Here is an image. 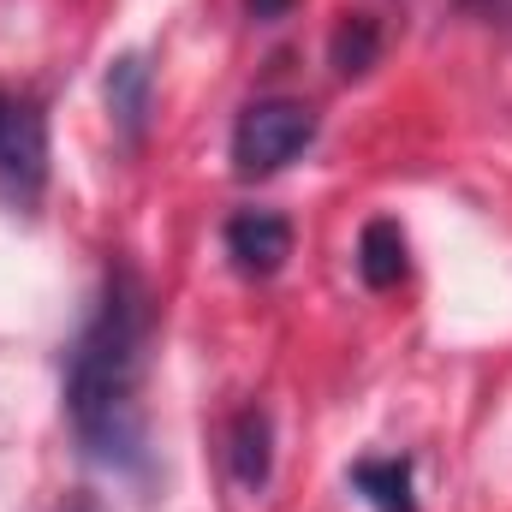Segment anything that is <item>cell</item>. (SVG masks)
Returning a JSON list of instances; mask_svg holds the SVG:
<instances>
[{"label":"cell","mask_w":512,"mask_h":512,"mask_svg":"<svg viewBox=\"0 0 512 512\" xmlns=\"http://www.w3.org/2000/svg\"><path fill=\"white\" fill-rule=\"evenodd\" d=\"M292 6H298V0H245V12H251V18H262V24H274V18H286Z\"/></svg>","instance_id":"8fae6325"},{"label":"cell","mask_w":512,"mask_h":512,"mask_svg":"<svg viewBox=\"0 0 512 512\" xmlns=\"http://www.w3.org/2000/svg\"><path fill=\"white\" fill-rule=\"evenodd\" d=\"M66 512H102V507H96V501H72Z\"/></svg>","instance_id":"7c38bea8"},{"label":"cell","mask_w":512,"mask_h":512,"mask_svg":"<svg viewBox=\"0 0 512 512\" xmlns=\"http://www.w3.org/2000/svg\"><path fill=\"white\" fill-rule=\"evenodd\" d=\"M227 459H233V477H239L245 489H268V477H274V423H268L262 405H245V411L233 417V447H227Z\"/></svg>","instance_id":"8992f818"},{"label":"cell","mask_w":512,"mask_h":512,"mask_svg":"<svg viewBox=\"0 0 512 512\" xmlns=\"http://www.w3.org/2000/svg\"><path fill=\"white\" fill-rule=\"evenodd\" d=\"M316 143V108L292 102V96H268L251 102L233 126V173L239 179H268L286 161H298Z\"/></svg>","instance_id":"7a4b0ae2"},{"label":"cell","mask_w":512,"mask_h":512,"mask_svg":"<svg viewBox=\"0 0 512 512\" xmlns=\"http://www.w3.org/2000/svg\"><path fill=\"white\" fill-rule=\"evenodd\" d=\"M352 489H358L376 512H417L411 459H358V465H352Z\"/></svg>","instance_id":"ba28073f"},{"label":"cell","mask_w":512,"mask_h":512,"mask_svg":"<svg viewBox=\"0 0 512 512\" xmlns=\"http://www.w3.org/2000/svg\"><path fill=\"white\" fill-rule=\"evenodd\" d=\"M471 18H483V24H501V30H512V0H459Z\"/></svg>","instance_id":"30bf717a"},{"label":"cell","mask_w":512,"mask_h":512,"mask_svg":"<svg viewBox=\"0 0 512 512\" xmlns=\"http://www.w3.org/2000/svg\"><path fill=\"white\" fill-rule=\"evenodd\" d=\"M328 60H334V72H340V78H364V72L382 60V24H376V18H364V12H346V18L334 24Z\"/></svg>","instance_id":"9c48e42d"},{"label":"cell","mask_w":512,"mask_h":512,"mask_svg":"<svg viewBox=\"0 0 512 512\" xmlns=\"http://www.w3.org/2000/svg\"><path fill=\"white\" fill-rule=\"evenodd\" d=\"M227 256L245 280H274L292 256V221L274 209H245L227 221Z\"/></svg>","instance_id":"277c9868"},{"label":"cell","mask_w":512,"mask_h":512,"mask_svg":"<svg viewBox=\"0 0 512 512\" xmlns=\"http://www.w3.org/2000/svg\"><path fill=\"white\" fill-rule=\"evenodd\" d=\"M102 96H108L114 126L137 143L143 137V120H149V60L143 54H120L108 66V78H102Z\"/></svg>","instance_id":"52a82bcc"},{"label":"cell","mask_w":512,"mask_h":512,"mask_svg":"<svg viewBox=\"0 0 512 512\" xmlns=\"http://www.w3.org/2000/svg\"><path fill=\"white\" fill-rule=\"evenodd\" d=\"M405 268H411V256H405V227H399L393 215H376V221L358 233V274H364V286H370V292H393V286L405 280Z\"/></svg>","instance_id":"5b68a950"},{"label":"cell","mask_w":512,"mask_h":512,"mask_svg":"<svg viewBox=\"0 0 512 512\" xmlns=\"http://www.w3.org/2000/svg\"><path fill=\"white\" fill-rule=\"evenodd\" d=\"M143 370H149V286L126 256H114L102 274V298L66 358V417L78 447L120 477L149 471Z\"/></svg>","instance_id":"6da1fadb"},{"label":"cell","mask_w":512,"mask_h":512,"mask_svg":"<svg viewBox=\"0 0 512 512\" xmlns=\"http://www.w3.org/2000/svg\"><path fill=\"white\" fill-rule=\"evenodd\" d=\"M42 185H48V114L36 96L0 84V197L30 209Z\"/></svg>","instance_id":"3957f363"}]
</instances>
